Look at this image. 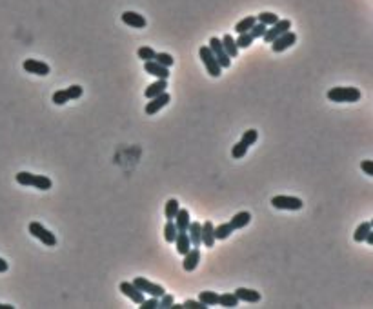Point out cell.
Wrapping results in <instances>:
<instances>
[{
    "label": "cell",
    "mask_w": 373,
    "mask_h": 309,
    "mask_svg": "<svg viewBox=\"0 0 373 309\" xmlns=\"http://www.w3.org/2000/svg\"><path fill=\"white\" fill-rule=\"evenodd\" d=\"M173 302H175V296H173V294L164 293L160 298H158V308L160 309H170L173 306Z\"/></svg>",
    "instance_id": "cell-40"
},
{
    "label": "cell",
    "mask_w": 373,
    "mask_h": 309,
    "mask_svg": "<svg viewBox=\"0 0 373 309\" xmlns=\"http://www.w3.org/2000/svg\"><path fill=\"white\" fill-rule=\"evenodd\" d=\"M53 102L57 104V106H64L66 102H69V97H67L66 89H59L53 93Z\"/></svg>",
    "instance_id": "cell-37"
},
{
    "label": "cell",
    "mask_w": 373,
    "mask_h": 309,
    "mask_svg": "<svg viewBox=\"0 0 373 309\" xmlns=\"http://www.w3.org/2000/svg\"><path fill=\"white\" fill-rule=\"evenodd\" d=\"M220 42H222V47L226 49V53H228L230 59H237V57H239V47H237L235 38H233L232 35H224Z\"/></svg>",
    "instance_id": "cell-22"
},
{
    "label": "cell",
    "mask_w": 373,
    "mask_h": 309,
    "mask_svg": "<svg viewBox=\"0 0 373 309\" xmlns=\"http://www.w3.org/2000/svg\"><path fill=\"white\" fill-rule=\"evenodd\" d=\"M22 68L28 71V73H33V75H38V76H46L51 73V69L49 66L42 60H35V59H26L22 64Z\"/></svg>",
    "instance_id": "cell-10"
},
{
    "label": "cell",
    "mask_w": 373,
    "mask_h": 309,
    "mask_svg": "<svg viewBox=\"0 0 373 309\" xmlns=\"http://www.w3.org/2000/svg\"><path fill=\"white\" fill-rule=\"evenodd\" d=\"M208 47L211 49V53H213V57L217 59V62H218V66H220V68L228 69L230 66H232V59L228 57L226 49L222 47V42H220V38L211 37V38H209Z\"/></svg>",
    "instance_id": "cell-5"
},
{
    "label": "cell",
    "mask_w": 373,
    "mask_h": 309,
    "mask_svg": "<svg viewBox=\"0 0 373 309\" xmlns=\"http://www.w3.org/2000/svg\"><path fill=\"white\" fill-rule=\"evenodd\" d=\"M180 206H179V200L177 198H170L168 202H166V207H164V215H166V220H173L177 217V213H179Z\"/></svg>",
    "instance_id": "cell-27"
},
{
    "label": "cell",
    "mask_w": 373,
    "mask_h": 309,
    "mask_svg": "<svg viewBox=\"0 0 373 309\" xmlns=\"http://www.w3.org/2000/svg\"><path fill=\"white\" fill-rule=\"evenodd\" d=\"M170 100H171V97H170V93H160V95H157V97H153V98H149V102L146 104V115H157L162 107H166L168 104H170Z\"/></svg>",
    "instance_id": "cell-8"
},
{
    "label": "cell",
    "mask_w": 373,
    "mask_h": 309,
    "mask_svg": "<svg viewBox=\"0 0 373 309\" xmlns=\"http://www.w3.org/2000/svg\"><path fill=\"white\" fill-rule=\"evenodd\" d=\"M133 284L139 287V289H140L142 293H144V294L148 293L149 296H157V298H160V296L166 293L164 287L158 286V284H153V282H149V280L144 279V277H135Z\"/></svg>",
    "instance_id": "cell-7"
},
{
    "label": "cell",
    "mask_w": 373,
    "mask_h": 309,
    "mask_svg": "<svg viewBox=\"0 0 373 309\" xmlns=\"http://www.w3.org/2000/svg\"><path fill=\"white\" fill-rule=\"evenodd\" d=\"M235 229L232 227V224L228 222V224H220V226L213 227V235H215V240H226V238H230V235L233 233Z\"/></svg>",
    "instance_id": "cell-24"
},
{
    "label": "cell",
    "mask_w": 373,
    "mask_h": 309,
    "mask_svg": "<svg viewBox=\"0 0 373 309\" xmlns=\"http://www.w3.org/2000/svg\"><path fill=\"white\" fill-rule=\"evenodd\" d=\"M366 242H368L370 246L373 244V231H370V233H368V236H366Z\"/></svg>",
    "instance_id": "cell-45"
},
{
    "label": "cell",
    "mask_w": 373,
    "mask_h": 309,
    "mask_svg": "<svg viewBox=\"0 0 373 309\" xmlns=\"http://www.w3.org/2000/svg\"><path fill=\"white\" fill-rule=\"evenodd\" d=\"M360 169H362L368 177H373V160H362V162H360Z\"/></svg>",
    "instance_id": "cell-43"
},
{
    "label": "cell",
    "mask_w": 373,
    "mask_h": 309,
    "mask_svg": "<svg viewBox=\"0 0 373 309\" xmlns=\"http://www.w3.org/2000/svg\"><path fill=\"white\" fill-rule=\"evenodd\" d=\"M199 57H201L202 64H204V68L208 69L209 75L213 76V78L220 76L222 68L218 66V62H217V59L213 57V53H211V49H209L208 45H202L201 49H199Z\"/></svg>",
    "instance_id": "cell-3"
},
{
    "label": "cell",
    "mask_w": 373,
    "mask_h": 309,
    "mask_svg": "<svg viewBox=\"0 0 373 309\" xmlns=\"http://www.w3.org/2000/svg\"><path fill=\"white\" fill-rule=\"evenodd\" d=\"M66 93H67V97H69V100H77V98H80V97H82L84 89H82V88H80V86H77V84H73V86H69V88H66Z\"/></svg>",
    "instance_id": "cell-38"
},
{
    "label": "cell",
    "mask_w": 373,
    "mask_h": 309,
    "mask_svg": "<svg viewBox=\"0 0 373 309\" xmlns=\"http://www.w3.org/2000/svg\"><path fill=\"white\" fill-rule=\"evenodd\" d=\"M249 222H251V213L249 211H240L237 213L232 220H230V224H232L233 229H242V227L249 226Z\"/></svg>",
    "instance_id": "cell-20"
},
{
    "label": "cell",
    "mask_w": 373,
    "mask_h": 309,
    "mask_svg": "<svg viewBox=\"0 0 373 309\" xmlns=\"http://www.w3.org/2000/svg\"><path fill=\"white\" fill-rule=\"evenodd\" d=\"M257 22H261L269 28V26H273L275 22H279V15L271 13V11H262V13L257 15Z\"/></svg>",
    "instance_id": "cell-30"
},
{
    "label": "cell",
    "mask_w": 373,
    "mask_h": 309,
    "mask_svg": "<svg viewBox=\"0 0 373 309\" xmlns=\"http://www.w3.org/2000/svg\"><path fill=\"white\" fill-rule=\"evenodd\" d=\"M201 229H202L201 222H191L189 227H187V236H189V240H191V246H193V248H199V246L202 244Z\"/></svg>",
    "instance_id": "cell-21"
},
{
    "label": "cell",
    "mask_w": 373,
    "mask_h": 309,
    "mask_svg": "<svg viewBox=\"0 0 373 309\" xmlns=\"http://www.w3.org/2000/svg\"><path fill=\"white\" fill-rule=\"evenodd\" d=\"M120 291L126 294L129 300H133L135 304H140V302L146 298L144 293H142L139 287L135 286L133 282H122V284H120Z\"/></svg>",
    "instance_id": "cell-13"
},
{
    "label": "cell",
    "mask_w": 373,
    "mask_h": 309,
    "mask_svg": "<svg viewBox=\"0 0 373 309\" xmlns=\"http://www.w3.org/2000/svg\"><path fill=\"white\" fill-rule=\"evenodd\" d=\"M295 42H297V35H295L293 31H286L284 35H280V37L275 38V40L271 42V49H273L275 53H282V51H286L288 47H291Z\"/></svg>",
    "instance_id": "cell-9"
},
{
    "label": "cell",
    "mask_w": 373,
    "mask_h": 309,
    "mask_svg": "<svg viewBox=\"0 0 373 309\" xmlns=\"http://www.w3.org/2000/svg\"><path fill=\"white\" fill-rule=\"evenodd\" d=\"M173 244L177 246V253H179V255H182V256L186 255L187 251L193 248V246H191V240H189V236H187V231H186V233H179V235H177V238H175V242H173Z\"/></svg>",
    "instance_id": "cell-19"
},
{
    "label": "cell",
    "mask_w": 373,
    "mask_h": 309,
    "mask_svg": "<svg viewBox=\"0 0 373 309\" xmlns=\"http://www.w3.org/2000/svg\"><path fill=\"white\" fill-rule=\"evenodd\" d=\"M173 222H175V226L179 229V233H186L189 224H191L189 211H187V209H179V213H177V217L173 219Z\"/></svg>",
    "instance_id": "cell-17"
},
{
    "label": "cell",
    "mask_w": 373,
    "mask_h": 309,
    "mask_svg": "<svg viewBox=\"0 0 373 309\" xmlns=\"http://www.w3.org/2000/svg\"><path fill=\"white\" fill-rule=\"evenodd\" d=\"M255 22H257V16H246V18H242L240 22L235 24V31L239 33V35H242V33H249V29L255 26Z\"/></svg>",
    "instance_id": "cell-25"
},
{
    "label": "cell",
    "mask_w": 373,
    "mask_h": 309,
    "mask_svg": "<svg viewBox=\"0 0 373 309\" xmlns=\"http://www.w3.org/2000/svg\"><path fill=\"white\" fill-rule=\"evenodd\" d=\"M177 235H179V229H177V226H175V222H173V220H168V222H166V227H164L166 242L173 244L175 238H177Z\"/></svg>",
    "instance_id": "cell-29"
},
{
    "label": "cell",
    "mask_w": 373,
    "mask_h": 309,
    "mask_svg": "<svg viewBox=\"0 0 373 309\" xmlns=\"http://www.w3.org/2000/svg\"><path fill=\"white\" fill-rule=\"evenodd\" d=\"M170 309H184V306H182V304H175V302H173V306Z\"/></svg>",
    "instance_id": "cell-46"
},
{
    "label": "cell",
    "mask_w": 373,
    "mask_h": 309,
    "mask_svg": "<svg viewBox=\"0 0 373 309\" xmlns=\"http://www.w3.org/2000/svg\"><path fill=\"white\" fill-rule=\"evenodd\" d=\"M166 88H168V80H160V78H158L157 82L149 84L148 88H146L144 97L149 100V98H153V97H157V95H160V93H164Z\"/></svg>",
    "instance_id": "cell-18"
},
{
    "label": "cell",
    "mask_w": 373,
    "mask_h": 309,
    "mask_svg": "<svg viewBox=\"0 0 373 309\" xmlns=\"http://www.w3.org/2000/svg\"><path fill=\"white\" fill-rule=\"evenodd\" d=\"M144 71L149 73V75L157 76V78H160V80H168L170 75H171V73H170V69L164 68V66H160V64L155 62V60L144 62Z\"/></svg>",
    "instance_id": "cell-12"
},
{
    "label": "cell",
    "mask_w": 373,
    "mask_h": 309,
    "mask_svg": "<svg viewBox=\"0 0 373 309\" xmlns=\"http://www.w3.org/2000/svg\"><path fill=\"white\" fill-rule=\"evenodd\" d=\"M266 29H268V26H264V24L261 22H255V26L249 29V35L253 38H262L264 37V33H266Z\"/></svg>",
    "instance_id": "cell-39"
},
{
    "label": "cell",
    "mask_w": 373,
    "mask_h": 309,
    "mask_svg": "<svg viewBox=\"0 0 373 309\" xmlns=\"http://www.w3.org/2000/svg\"><path fill=\"white\" fill-rule=\"evenodd\" d=\"M8 267H9L8 262H6L4 258H0V273H6L8 271Z\"/></svg>",
    "instance_id": "cell-44"
},
{
    "label": "cell",
    "mask_w": 373,
    "mask_h": 309,
    "mask_svg": "<svg viewBox=\"0 0 373 309\" xmlns=\"http://www.w3.org/2000/svg\"><path fill=\"white\" fill-rule=\"evenodd\" d=\"M328 100L331 102H342V104H348V102H357L360 100V91L357 88H331V89L326 93Z\"/></svg>",
    "instance_id": "cell-1"
},
{
    "label": "cell",
    "mask_w": 373,
    "mask_h": 309,
    "mask_svg": "<svg viewBox=\"0 0 373 309\" xmlns=\"http://www.w3.org/2000/svg\"><path fill=\"white\" fill-rule=\"evenodd\" d=\"M28 229H30L31 236L38 238V240L42 242L44 246H47V248H55V246H57V236H55L51 231H47L42 224H38V222H31Z\"/></svg>",
    "instance_id": "cell-4"
},
{
    "label": "cell",
    "mask_w": 373,
    "mask_h": 309,
    "mask_svg": "<svg viewBox=\"0 0 373 309\" xmlns=\"http://www.w3.org/2000/svg\"><path fill=\"white\" fill-rule=\"evenodd\" d=\"M184 309H208V306L206 304H202L201 300H193V298H189V300H186L184 304Z\"/></svg>",
    "instance_id": "cell-42"
},
{
    "label": "cell",
    "mask_w": 373,
    "mask_h": 309,
    "mask_svg": "<svg viewBox=\"0 0 373 309\" xmlns=\"http://www.w3.org/2000/svg\"><path fill=\"white\" fill-rule=\"evenodd\" d=\"M271 206L275 209H284V211H298V209H302L304 202L300 198H297V196L277 195L271 198Z\"/></svg>",
    "instance_id": "cell-2"
},
{
    "label": "cell",
    "mask_w": 373,
    "mask_h": 309,
    "mask_svg": "<svg viewBox=\"0 0 373 309\" xmlns=\"http://www.w3.org/2000/svg\"><path fill=\"white\" fill-rule=\"evenodd\" d=\"M235 296L242 302H248V304H257V302H261V293L259 291H255V289H248V287H237L235 291Z\"/></svg>",
    "instance_id": "cell-15"
},
{
    "label": "cell",
    "mask_w": 373,
    "mask_h": 309,
    "mask_svg": "<svg viewBox=\"0 0 373 309\" xmlns=\"http://www.w3.org/2000/svg\"><path fill=\"white\" fill-rule=\"evenodd\" d=\"M155 62H158L160 66H164V68H171L173 64H175V59H173L170 53H155Z\"/></svg>",
    "instance_id": "cell-34"
},
{
    "label": "cell",
    "mask_w": 373,
    "mask_h": 309,
    "mask_svg": "<svg viewBox=\"0 0 373 309\" xmlns=\"http://www.w3.org/2000/svg\"><path fill=\"white\" fill-rule=\"evenodd\" d=\"M155 49L153 47H149V45H142V47H139V51H137V55H139V59L144 62H149V60H153L155 59Z\"/></svg>",
    "instance_id": "cell-33"
},
{
    "label": "cell",
    "mask_w": 373,
    "mask_h": 309,
    "mask_svg": "<svg viewBox=\"0 0 373 309\" xmlns=\"http://www.w3.org/2000/svg\"><path fill=\"white\" fill-rule=\"evenodd\" d=\"M120 18H122V22L126 24V26L135 28V29H144L148 26V20L142 15H139V13H135V11H124Z\"/></svg>",
    "instance_id": "cell-11"
},
{
    "label": "cell",
    "mask_w": 373,
    "mask_h": 309,
    "mask_svg": "<svg viewBox=\"0 0 373 309\" xmlns=\"http://www.w3.org/2000/svg\"><path fill=\"white\" fill-rule=\"evenodd\" d=\"M31 186L40 189V191H47V189H51L53 182H51V178H49V177H46V175H33Z\"/></svg>",
    "instance_id": "cell-23"
},
{
    "label": "cell",
    "mask_w": 373,
    "mask_h": 309,
    "mask_svg": "<svg viewBox=\"0 0 373 309\" xmlns=\"http://www.w3.org/2000/svg\"><path fill=\"white\" fill-rule=\"evenodd\" d=\"M0 309H15L13 306H9V304H0Z\"/></svg>",
    "instance_id": "cell-47"
},
{
    "label": "cell",
    "mask_w": 373,
    "mask_h": 309,
    "mask_svg": "<svg viewBox=\"0 0 373 309\" xmlns=\"http://www.w3.org/2000/svg\"><path fill=\"white\" fill-rule=\"evenodd\" d=\"M253 40L255 38L251 37L249 33H242V35H239V38L235 40V44H237L239 49H246V47H249V45L253 44Z\"/></svg>",
    "instance_id": "cell-36"
},
{
    "label": "cell",
    "mask_w": 373,
    "mask_h": 309,
    "mask_svg": "<svg viewBox=\"0 0 373 309\" xmlns=\"http://www.w3.org/2000/svg\"><path fill=\"white\" fill-rule=\"evenodd\" d=\"M199 300L202 302V304H206V306H218V294L215 293V291H202L201 294H199Z\"/></svg>",
    "instance_id": "cell-31"
},
{
    "label": "cell",
    "mask_w": 373,
    "mask_h": 309,
    "mask_svg": "<svg viewBox=\"0 0 373 309\" xmlns=\"http://www.w3.org/2000/svg\"><path fill=\"white\" fill-rule=\"evenodd\" d=\"M201 240L202 244L206 246V248H213L215 246V235H213V224L206 220L204 224H202V229H201Z\"/></svg>",
    "instance_id": "cell-16"
},
{
    "label": "cell",
    "mask_w": 373,
    "mask_h": 309,
    "mask_svg": "<svg viewBox=\"0 0 373 309\" xmlns=\"http://www.w3.org/2000/svg\"><path fill=\"white\" fill-rule=\"evenodd\" d=\"M291 29V20H288V18H279V22H275L273 26H269V29H266V33H264V42L266 44H271L275 38H279L280 35H284L286 31H290Z\"/></svg>",
    "instance_id": "cell-6"
},
{
    "label": "cell",
    "mask_w": 373,
    "mask_h": 309,
    "mask_svg": "<svg viewBox=\"0 0 373 309\" xmlns=\"http://www.w3.org/2000/svg\"><path fill=\"white\" fill-rule=\"evenodd\" d=\"M139 306H140V309H157L158 308V298H157V296L144 298V300H142Z\"/></svg>",
    "instance_id": "cell-41"
},
{
    "label": "cell",
    "mask_w": 373,
    "mask_h": 309,
    "mask_svg": "<svg viewBox=\"0 0 373 309\" xmlns=\"http://www.w3.org/2000/svg\"><path fill=\"white\" fill-rule=\"evenodd\" d=\"M257 138H259V131H257V129H248V131H244L240 142L244 144L246 147H249V146H253V144L257 142Z\"/></svg>",
    "instance_id": "cell-32"
},
{
    "label": "cell",
    "mask_w": 373,
    "mask_h": 309,
    "mask_svg": "<svg viewBox=\"0 0 373 309\" xmlns=\"http://www.w3.org/2000/svg\"><path fill=\"white\" fill-rule=\"evenodd\" d=\"M201 262V251L197 248H191L187 251L186 255H184V262H182V269L187 273H191L197 269V265Z\"/></svg>",
    "instance_id": "cell-14"
},
{
    "label": "cell",
    "mask_w": 373,
    "mask_h": 309,
    "mask_svg": "<svg viewBox=\"0 0 373 309\" xmlns=\"http://www.w3.org/2000/svg\"><path fill=\"white\" fill-rule=\"evenodd\" d=\"M372 227H373V224L368 220V222H362L360 226L355 229V235H353V240L355 242H364L366 240V236H368V233L372 231Z\"/></svg>",
    "instance_id": "cell-26"
},
{
    "label": "cell",
    "mask_w": 373,
    "mask_h": 309,
    "mask_svg": "<svg viewBox=\"0 0 373 309\" xmlns=\"http://www.w3.org/2000/svg\"><path fill=\"white\" fill-rule=\"evenodd\" d=\"M248 149H249V147H246V146H244V144H242V142L239 140V142H237V144H235V146L232 147V157H233L235 160L244 159V157H246V153H248Z\"/></svg>",
    "instance_id": "cell-35"
},
{
    "label": "cell",
    "mask_w": 373,
    "mask_h": 309,
    "mask_svg": "<svg viewBox=\"0 0 373 309\" xmlns=\"http://www.w3.org/2000/svg\"><path fill=\"white\" fill-rule=\"evenodd\" d=\"M239 298L235 296V293H222L218 294V304L222 308H237L239 306Z\"/></svg>",
    "instance_id": "cell-28"
}]
</instances>
